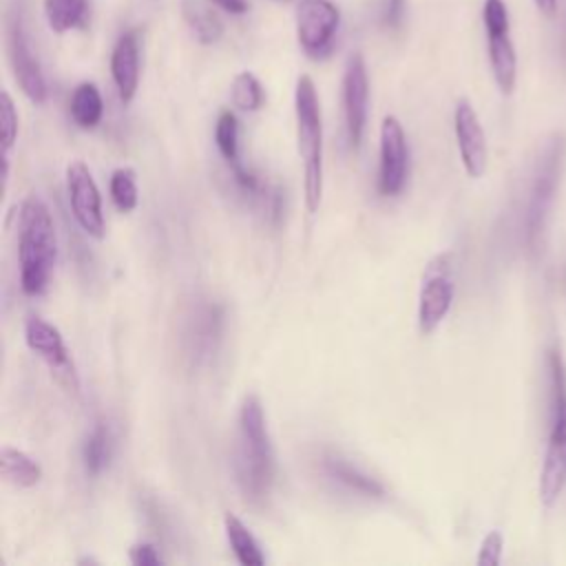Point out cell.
<instances>
[{"label":"cell","instance_id":"6da1fadb","mask_svg":"<svg viewBox=\"0 0 566 566\" xmlns=\"http://www.w3.org/2000/svg\"><path fill=\"white\" fill-rule=\"evenodd\" d=\"M234 475L250 502H263L274 482V451L259 396L243 398L234 449Z\"/></svg>","mask_w":566,"mask_h":566},{"label":"cell","instance_id":"7a4b0ae2","mask_svg":"<svg viewBox=\"0 0 566 566\" xmlns=\"http://www.w3.org/2000/svg\"><path fill=\"white\" fill-rule=\"evenodd\" d=\"M57 261V237L49 206L40 197H27L18 219L20 287L27 296L46 290Z\"/></svg>","mask_w":566,"mask_h":566},{"label":"cell","instance_id":"3957f363","mask_svg":"<svg viewBox=\"0 0 566 566\" xmlns=\"http://www.w3.org/2000/svg\"><path fill=\"white\" fill-rule=\"evenodd\" d=\"M296 142L303 161V201L307 212H316L323 199V119L316 86L310 75H301L294 88Z\"/></svg>","mask_w":566,"mask_h":566},{"label":"cell","instance_id":"277c9868","mask_svg":"<svg viewBox=\"0 0 566 566\" xmlns=\"http://www.w3.org/2000/svg\"><path fill=\"white\" fill-rule=\"evenodd\" d=\"M551 380V431L539 471V500L553 506L566 486V365L557 347L546 356Z\"/></svg>","mask_w":566,"mask_h":566},{"label":"cell","instance_id":"5b68a950","mask_svg":"<svg viewBox=\"0 0 566 566\" xmlns=\"http://www.w3.org/2000/svg\"><path fill=\"white\" fill-rule=\"evenodd\" d=\"M564 164H566V135L553 133L546 139L533 166L531 184H528L524 226H526V241L531 248H537V241L544 234L546 219L551 214V208L559 188Z\"/></svg>","mask_w":566,"mask_h":566},{"label":"cell","instance_id":"8992f818","mask_svg":"<svg viewBox=\"0 0 566 566\" xmlns=\"http://www.w3.org/2000/svg\"><path fill=\"white\" fill-rule=\"evenodd\" d=\"M482 22L486 31L489 62L502 95H511L517 80V55L509 33V11L504 0H484Z\"/></svg>","mask_w":566,"mask_h":566},{"label":"cell","instance_id":"52a82bcc","mask_svg":"<svg viewBox=\"0 0 566 566\" xmlns=\"http://www.w3.org/2000/svg\"><path fill=\"white\" fill-rule=\"evenodd\" d=\"M453 276L449 254H438L422 276V287L418 296V327L422 334H433L447 318L453 305Z\"/></svg>","mask_w":566,"mask_h":566},{"label":"cell","instance_id":"ba28073f","mask_svg":"<svg viewBox=\"0 0 566 566\" xmlns=\"http://www.w3.org/2000/svg\"><path fill=\"white\" fill-rule=\"evenodd\" d=\"M340 24V11L329 0H301L296 7V38L305 55L321 60L332 46Z\"/></svg>","mask_w":566,"mask_h":566},{"label":"cell","instance_id":"9c48e42d","mask_svg":"<svg viewBox=\"0 0 566 566\" xmlns=\"http://www.w3.org/2000/svg\"><path fill=\"white\" fill-rule=\"evenodd\" d=\"M27 347L38 354L51 369V374L71 391H80V378L64 338L55 325L40 316H29L24 323Z\"/></svg>","mask_w":566,"mask_h":566},{"label":"cell","instance_id":"30bf717a","mask_svg":"<svg viewBox=\"0 0 566 566\" xmlns=\"http://www.w3.org/2000/svg\"><path fill=\"white\" fill-rule=\"evenodd\" d=\"M66 192L75 221L80 228L93 237L102 239L106 232L104 212H102V195L99 188L84 161H71L66 166Z\"/></svg>","mask_w":566,"mask_h":566},{"label":"cell","instance_id":"8fae6325","mask_svg":"<svg viewBox=\"0 0 566 566\" xmlns=\"http://www.w3.org/2000/svg\"><path fill=\"white\" fill-rule=\"evenodd\" d=\"M409 175V146L398 117L387 115L380 124V161H378V192L396 197Z\"/></svg>","mask_w":566,"mask_h":566},{"label":"cell","instance_id":"7c38bea8","mask_svg":"<svg viewBox=\"0 0 566 566\" xmlns=\"http://www.w3.org/2000/svg\"><path fill=\"white\" fill-rule=\"evenodd\" d=\"M367 102H369V80L365 57L352 53L343 71V117L347 144L352 150H358L367 124Z\"/></svg>","mask_w":566,"mask_h":566},{"label":"cell","instance_id":"4fadbf2b","mask_svg":"<svg viewBox=\"0 0 566 566\" xmlns=\"http://www.w3.org/2000/svg\"><path fill=\"white\" fill-rule=\"evenodd\" d=\"M223 334V307L212 301H203L188 314L184 327V354L195 363L201 365L214 356L219 340Z\"/></svg>","mask_w":566,"mask_h":566},{"label":"cell","instance_id":"5bb4252c","mask_svg":"<svg viewBox=\"0 0 566 566\" xmlns=\"http://www.w3.org/2000/svg\"><path fill=\"white\" fill-rule=\"evenodd\" d=\"M7 53H9L11 71L15 75V82L20 84L22 93L33 104H44V99H46L44 73L40 69L38 57L31 51V44H29L22 22L18 18H11L7 22Z\"/></svg>","mask_w":566,"mask_h":566},{"label":"cell","instance_id":"9a60e30c","mask_svg":"<svg viewBox=\"0 0 566 566\" xmlns=\"http://www.w3.org/2000/svg\"><path fill=\"white\" fill-rule=\"evenodd\" d=\"M453 130L460 150L462 166L471 179H480L486 172L489 146L478 113L469 99H460L453 111Z\"/></svg>","mask_w":566,"mask_h":566},{"label":"cell","instance_id":"2e32d148","mask_svg":"<svg viewBox=\"0 0 566 566\" xmlns=\"http://www.w3.org/2000/svg\"><path fill=\"white\" fill-rule=\"evenodd\" d=\"M111 75L119 99L124 104L133 102L139 86V40L137 31H126L117 38L111 51Z\"/></svg>","mask_w":566,"mask_h":566},{"label":"cell","instance_id":"e0dca14e","mask_svg":"<svg viewBox=\"0 0 566 566\" xmlns=\"http://www.w3.org/2000/svg\"><path fill=\"white\" fill-rule=\"evenodd\" d=\"M0 473L9 484L20 489H31L42 480V467L29 453L15 447H2Z\"/></svg>","mask_w":566,"mask_h":566},{"label":"cell","instance_id":"ac0fdd59","mask_svg":"<svg viewBox=\"0 0 566 566\" xmlns=\"http://www.w3.org/2000/svg\"><path fill=\"white\" fill-rule=\"evenodd\" d=\"M323 467L334 480H338L340 484H345L347 489H352L360 495H367V497H382L385 495V486L376 478L367 475L365 471H360L358 467H354L352 462H347L338 455H327Z\"/></svg>","mask_w":566,"mask_h":566},{"label":"cell","instance_id":"d6986e66","mask_svg":"<svg viewBox=\"0 0 566 566\" xmlns=\"http://www.w3.org/2000/svg\"><path fill=\"white\" fill-rule=\"evenodd\" d=\"M223 528H226L228 544H230V548H232V553H234L239 564H243V566H261V564H265V555H263L259 542L254 539L250 528L234 513H226Z\"/></svg>","mask_w":566,"mask_h":566},{"label":"cell","instance_id":"ffe728a7","mask_svg":"<svg viewBox=\"0 0 566 566\" xmlns=\"http://www.w3.org/2000/svg\"><path fill=\"white\" fill-rule=\"evenodd\" d=\"M69 111L73 122L80 128H95L102 122L104 115V102H102V93L93 82H82L75 86L71 102H69Z\"/></svg>","mask_w":566,"mask_h":566},{"label":"cell","instance_id":"44dd1931","mask_svg":"<svg viewBox=\"0 0 566 566\" xmlns=\"http://www.w3.org/2000/svg\"><path fill=\"white\" fill-rule=\"evenodd\" d=\"M113 458V433L106 422H97L82 444V462L88 475H99Z\"/></svg>","mask_w":566,"mask_h":566},{"label":"cell","instance_id":"7402d4cb","mask_svg":"<svg viewBox=\"0 0 566 566\" xmlns=\"http://www.w3.org/2000/svg\"><path fill=\"white\" fill-rule=\"evenodd\" d=\"M181 15L201 44H214L223 35V24L217 13L199 0H184Z\"/></svg>","mask_w":566,"mask_h":566},{"label":"cell","instance_id":"603a6c76","mask_svg":"<svg viewBox=\"0 0 566 566\" xmlns=\"http://www.w3.org/2000/svg\"><path fill=\"white\" fill-rule=\"evenodd\" d=\"M86 11V0H44V18L53 33H66L82 27Z\"/></svg>","mask_w":566,"mask_h":566},{"label":"cell","instance_id":"cb8c5ba5","mask_svg":"<svg viewBox=\"0 0 566 566\" xmlns=\"http://www.w3.org/2000/svg\"><path fill=\"white\" fill-rule=\"evenodd\" d=\"M230 97H232V104L243 113L259 111L265 99L261 82L250 71H241L234 75L232 86H230Z\"/></svg>","mask_w":566,"mask_h":566},{"label":"cell","instance_id":"d4e9b609","mask_svg":"<svg viewBox=\"0 0 566 566\" xmlns=\"http://www.w3.org/2000/svg\"><path fill=\"white\" fill-rule=\"evenodd\" d=\"M214 144L230 166L239 164V122L232 111L219 113L214 124Z\"/></svg>","mask_w":566,"mask_h":566},{"label":"cell","instance_id":"484cf974","mask_svg":"<svg viewBox=\"0 0 566 566\" xmlns=\"http://www.w3.org/2000/svg\"><path fill=\"white\" fill-rule=\"evenodd\" d=\"M108 190H111V199H113V203L119 212H133L137 208L139 195H137L135 172L130 168L113 170L111 181H108Z\"/></svg>","mask_w":566,"mask_h":566},{"label":"cell","instance_id":"4316f807","mask_svg":"<svg viewBox=\"0 0 566 566\" xmlns=\"http://www.w3.org/2000/svg\"><path fill=\"white\" fill-rule=\"evenodd\" d=\"M0 130H2V153L9 155L18 137V111L7 91L0 95Z\"/></svg>","mask_w":566,"mask_h":566},{"label":"cell","instance_id":"83f0119b","mask_svg":"<svg viewBox=\"0 0 566 566\" xmlns=\"http://www.w3.org/2000/svg\"><path fill=\"white\" fill-rule=\"evenodd\" d=\"M502 548H504V537L500 531H489L482 542L475 562L480 566H497L502 562Z\"/></svg>","mask_w":566,"mask_h":566},{"label":"cell","instance_id":"f1b7e54d","mask_svg":"<svg viewBox=\"0 0 566 566\" xmlns=\"http://www.w3.org/2000/svg\"><path fill=\"white\" fill-rule=\"evenodd\" d=\"M128 559L135 566H157L164 564V557L159 555V548L150 542H137L128 551Z\"/></svg>","mask_w":566,"mask_h":566},{"label":"cell","instance_id":"f546056e","mask_svg":"<svg viewBox=\"0 0 566 566\" xmlns=\"http://www.w3.org/2000/svg\"><path fill=\"white\" fill-rule=\"evenodd\" d=\"M380 22L389 29H398L405 18V0H380Z\"/></svg>","mask_w":566,"mask_h":566},{"label":"cell","instance_id":"4dcf8cb0","mask_svg":"<svg viewBox=\"0 0 566 566\" xmlns=\"http://www.w3.org/2000/svg\"><path fill=\"white\" fill-rule=\"evenodd\" d=\"M210 4H214L217 9L230 13V15H243L248 13V2L245 0H208Z\"/></svg>","mask_w":566,"mask_h":566},{"label":"cell","instance_id":"1f68e13d","mask_svg":"<svg viewBox=\"0 0 566 566\" xmlns=\"http://www.w3.org/2000/svg\"><path fill=\"white\" fill-rule=\"evenodd\" d=\"M535 7L546 15V18H553L557 13V0H533Z\"/></svg>","mask_w":566,"mask_h":566},{"label":"cell","instance_id":"d6a6232c","mask_svg":"<svg viewBox=\"0 0 566 566\" xmlns=\"http://www.w3.org/2000/svg\"><path fill=\"white\" fill-rule=\"evenodd\" d=\"M77 564H97V559H93V557H80Z\"/></svg>","mask_w":566,"mask_h":566},{"label":"cell","instance_id":"836d02e7","mask_svg":"<svg viewBox=\"0 0 566 566\" xmlns=\"http://www.w3.org/2000/svg\"><path fill=\"white\" fill-rule=\"evenodd\" d=\"M274 2H287V0H274Z\"/></svg>","mask_w":566,"mask_h":566}]
</instances>
